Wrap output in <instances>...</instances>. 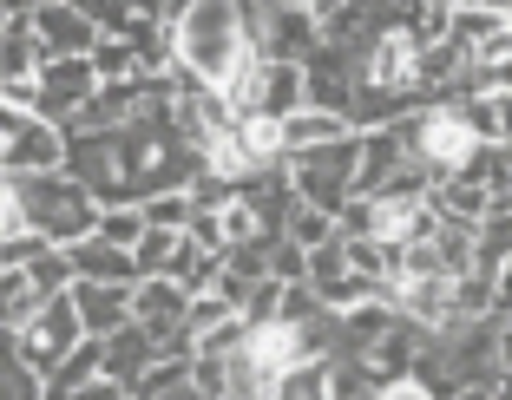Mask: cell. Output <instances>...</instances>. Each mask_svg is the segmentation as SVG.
<instances>
[{"label":"cell","instance_id":"6da1fadb","mask_svg":"<svg viewBox=\"0 0 512 400\" xmlns=\"http://www.w3.org/2000/svg\"><path fill=\"white\" fill-rule=\"evenodd\" d=\"M171 66L191 73L197 86H224L243 60H250V7L243 0H191L171 20Z\"/></svg>","mask_w":512,"mask_h":400},{"label":"cell","instance_id":"7a4b0ae2","mask_svg":"<svg viewBox=\"0 0 512 400\" xmlns=\"http://www.w3.org/2000/svg\"><path fill=\"white\" fill-rule=\"evenodd\" d=\"M7 184H14V197H20V223H27L40 243L73 250L79 237H92L99 204H92V191L73 171H20V178H7Z\"/></svg>","mask_w":512,"mask_h":400},{"label":"cell","instance_id":"3957f363","mask_svg":"<svg viewBox=\"0 0 512 400\" xmlns=\"http://www.w3.org/2000/svg\"><path fill=\"white\" fill-rule=\"evenodd\" d=\"M401 125H407V145H414V158H421V171L434 184L453 178V171H467L486 151L467 99H427V105H414V112H401Z\"/></svg>","mask_w":512,"mask_h":400},{"label":"cell","instance_id":"277c9868","mask_svg":"<svg viewBox=\"0 0 512 400\" xmlns=\"http://www.w3.org/2000/svg\"><path fill=\"white\" fill-rule=\"evenodd\" d=\"M355 145H362V132H348L335 138V145H309V151H289L283 158V178L289 191L302 197V204H316V210H342L348 197H355Z\"/></svg>","mask_w":512,"mask_h":400},{"label":"cell","instance_id":"5b68a950","mask_svg":"<svg viewBox=\"0 0 512 400\" xmlns=\"http://www.w3.org/2000/svg\"><path fill=\"white\" fill-rule=\"evenodd\" d=\"M79 341H86V328H79V309H73V296H46L40 309L27 315V322L14 328V355H20V368L33 374V381H40L46 368H60L66 355H73Z\"/></svg>","mask_w":512,"mask_h":400},{"label":"cell","instance_id":"8992f818","mask_svg":"<svg viewBox=\"0 0 512 400\" xmlns=\"http://www.w3.org/2000/svg\"><path fill=\"white\" fill-rule=\"evenodd\" d=\"M33 112L53 125H66L79 112V105L99 92V73H92V60H40V73H33Z\"/></svg>","mask_w":512,"mask_h":400},{"label":"cell","instance_id":"52a82bcc","mask_svg":"<svg viewBox=\"0 0 512 400\" xmlns=\"http://www.w3.org/2000/svg\"><path fill=\"white\" fill-rule=\"evenodd\" d=\"M27 27H33V40H40L46 60H86L92 40H99V27H92L79 7H66V0H40V7H27Z\"/></svg>","mask_w":512,"mask_h":400},{"label":"cell","instance_id":"ba28073f","mask_svg":"<svg viewBox=\"0 0 512 400\" xmlns=\"http://www.w3.org/2000/svg\"><path fill=\"white\" fill-rule=\"evenodd\" d=\"M66 296H73L86 335H112V328L132 322V282H86V276H73Z\"/></svg>","mask_w":512,"mask_h":400},{"label":"cell","instance_id":"9c48e42d","mask_svg":"<svg viewBox=\"0 0 512 400\" xmlns=\"http://www.w3.org/2000/svg\"><path fill=\"white\" fill-rule=\"evenodd\" d=\"M184 309H191V289L171 276H138L132 282V322L145 335H165V328H184Z\"/></svg>","mask_w":512,"mask_h":400},{"label":"cell","instance_id":"30bf717a","mask_svg":"<svg viewBox=\"0 0 512 400\" xmlns=\"http://www.w3.org/2000/svg\"><path fill=\"white\" fill-rule=\"evenodd\" d=\"M302 105H309V92H302V60H256V105L250 112L289 119Z\"/></svg>","mask_w":512,"mask_h":400},{"label":"cell","instance_id":"8fae6325","mask_svg":"<svg viewBox=\"0 0 512 400\" xmlns=\"http://www.w3.org/2000/svg\"><path fill=\"white\" fill-rule=\"evenodd\" d=\"M99 355H106V381H119L125 394H132V381L158 361V348H151V335L138 322H125V328H112V335H99Z\"/></svg>","mask_w":512,"mask_h":400},{"label":"cell","instance_id":"7c38bea8","mask_svg":"<svg viewBox=\"0 0 512 400\" xmlns=\"http://www.w3.org/2000/svg\"><path fill=\"white\" fill-rule=\"evenodd\" d=\"M66 256H73V276H86V282H138L132 250H119V243H106V237H79Z\"/></svg>","mask_w":512,"mask_h":400},{"label":"cell","instance_id":"4fadbf2b","mask_svg":"<svg viewBox=\"0 0 512 400\" xmlns=\"http://www.w3.org/2000/svg\"><path fill=\"white\" fill-rule=\"evenodd\" d=\"M348 132H355L348 112L302 105V112H289V119H283V158H289V151H309V145H335V138H348Z\"/></svg>","mask_w":512,"mask_h":400},{"label":"cell","instance_id":"5bb4252c","mask_svg":"<svg viewBox=\"0 0 512 400\" xmlns=\"http://www.w3.org/2000/svg\"><path fill=\"white\" fill-rule=\"evenodd\" d=\"M86 60H92V73H99V86H119V79L151 73V66H145V53H138V46L125 40V33H99Z\"/></svg>","mask_w":512,"mask_h":400},{"label":"cell","instance_id":"9a60e30c","mask_svg":"<svg viewBox=\"0 0 512 400\" xmlns=\"http://www.w3.org/2000/svg\"><path fill=\"white\" fill-rule=\"evenodd\" d=\"M40 40H33L27 14H7V27H0V79H33L40 73Z\"/></svg>","mask_w":512,"mask_h":400},{"label":"cell","instance_id":"2e32d148","mask_svg":"<svg viewBox=\"0 0 512 400\" xmlns=\"http://www.w3.org/2000/svg\"><path fill=\"white\" fill-rule=\"evenodd\" d=\"M506 263H512V217L506 210H486V217L473 223V269H480V276H499Z\"/></svg>","mask_w":512,"mask_h":400},{"label":"cell","instance_id":"e0dca14e","mask_svg":"<svg viewBox=\"0 0 512 400\" xmlns=\"http://www.w3.org/2000/svg\"><path fill=\"white\" fill-rule=\"evenodd\" d=\"M40 282L27 276V269H0V328H7V335H14L20 322H27L33 309H40Z\"/></svg>","mask_w":512,"mask_h":400},{"label":"cell","instance_id":"ac0fdd59","mask_svg":"<svg viewBox=\"0 0 512 400\" xmlns=\"http://www.w3.org/2000/svg\"><path fill=\"white\" fill-rule=\"evenodd\" d=\"M283 237H289V243H302V250H316V243H329V237H335V217L296 197V204L283 210Z\"/></svg>","mask_w":512,"mask_h":400},{"label":"cell","instance_id":"d6986e66","mask_svg":"<svg viewBox=\"0 0 512 400\" xmlns=\"http://www.w3.org/2000/svg\"><path fill=\"white\" fill-rule=\"evenodd\" d=\"M92 237L132 250V243L145 237V210H138V204H106V210H99V223H92Z\"/></svg>","mask_w":512,"mask_h":400},{"label":"cell","instance_id":"ffe728a7","mask_svg":"<svg viewBox=\"0 0 512 400\" xmlns=\"http://www.w3.org/2000/svg\"><path fill=\"white\" fill-rule=\"evenodd\" d=\"M138 210H145L151 230H184L191 223V191H151V197H138Z\"/></svg>","mask_w":512,"mask_h":400},{"label":"cell","instance_id":"44dd1931","mask_svg":"<svg viewBox=\"0 0 512 400\" xmlns=\"http://www.w3.org/2000/svg\"><path fill=\"white\" fill-rule=\"evenodd\" d=\"M178 237H184V230H151V223H145V237L132 243L138 276H165V263H171V250H178Z\"/></svg>","mask_w":512,"mask_h":400},{"label":"cell","instance_id":"7402d4cb","mask_svg":"<svg viewBox=\"0 0 512 400\" xmlns=\"http://www.w3.org/2000/svg\"><path fill=\"white\" fill-rule=\"evenodd\" d=\"M27 276L40 282V296H60V289H73V256L46 243V250H40V256L27 263Z\"/></svg>","mask_w":512,"mask_h":400},{"label":"cell","instance_id":"603a6c76","mask_svg":"<svg viewBox=\"0 0 512 400\" xmlns=\"http://www.w3.org/2000/svg\"><path fill=\"white\" fill-rule=\"evenodd\" d=\"M230 315H237V309H230V302L217 296V289H197L191 309H184V328H191V341H197V335H211L217 322H230Z\"/></svg>","mask_w":512,"mask_h":400},{"label":"cell","instance_id":"cb8c5ba5","mask_svg":"<svg viewBox=\"0 0 512 400\" xmlns=\"http://www.w3.org/2000/svg\"><path fill=\"white\" fill-rule=\"evenodd\" d=\"M270 282H309V250L289 237H270Z\"/></svg>","mask_w":512,"mask_h":400},{"label":"cell","instance_id":"d4e9b609","mask_svg":"<svg viewBox=\"0 0 512 400\" xmlns=\"http://www.w3.org/2000/svg\"><path fill=\"white\" fill-rule=\"evenodd\" d=\"M66 7H79V14H86V20H92L99 33H119L125 20H132V14L119 7V0H66Z\"/></svg>","mask_w":512,"mask_h":400},{"label":"cell","instance_id":"484cf974","mask_svg":"<svg viewBox=\"0 0 512 400\" xmlns=\"http://www.w3.org/2000/svg\"><path fill=\"white\" fill-rule=\"evenodd\" d=\"M375 400H434V394H427V381H414V374H394V381L375 387Z\"/></svg>","mask_w":512,"mask_h":400},{"label":"cell","instance_id":"4316f807","mask_svg":"<svg viewBox=\"0 0 512 400\" xmlns=\"http://www.w3.org/2000/svg\"><path fill=\"white\" fill-rule=\"evenodd\" d=\"M14 230H27V223H20V197H14V184H7V171H0V237H14Z\"/></svg>","mask_w":512,"mask_h":400},{"label":"cell","instance_id":"83f0119b","mask_svg":"<svg viewBox=\"0 0 512 400\" xmlns=\"http://www.w3.org/2000/svg\"><path fill=\"white\" fill-rule=\"evenodd\" d=\"M151 400H204V394H197V381H191V368H184V374H178V381H165V387H158V394H151Z\"/></svg>","mask_w":512,"mask_h":400},{"label":"cell","instance_id":"f1b7e54d","mask_svg":"<svg viewBox=\"0 0 512 400\" xmlns=\"http://www.w3.org/2000/svg\"><path fill=\"white\" fill-rule=\"evenodd\" d=\"M453 14H499V20H512V0H453Z\"/></svg>","mask_w":512,"mask_h":400},{"label":"cell","instance_id":"f546056e","mask_svg":"<svg viewBox=\"0 0 512 400\" xmlns=\"http://www.w3.org/2000/svg\"><path fill=\"white\" fill-rule=\"evenodd\" d=\"M493 355H499V368H512V315H499V335H493Z\"/></svg>","mask_w":512,"mask_h":400},{"label":"cell","instance_id":"4dcf8cb0","mask_svg":"<svg viewBox=\"0 0 512 400\" xmlns=\"http://www.w3.org/2000/svg\"><path fill=\"white\" fill-rule=\"evenodd\" d=\"M486 394H493V400H512V368H493V381H486Z\"/></svg>","mask_w":512,"mask_h":400},{"label":"cell","instance_id":"1f68e13d","mask_svg":"<svg viewBox=\"0 0 512 400\" xmlns=\"http://www.w3.org/2000/svg\"><path fill=\"white\" fill-rule=\"evenodd\" d=\"M493 210H506V217H512V184H506V191H499V197H493Z\"/></svg>","mask_w":512,"mask_h":400},{"label":"cell","instance_id":"d6a6232c","mask_svg":"<svg viewBox=\"0 0 512 400\" xmlns=\"http://www.w3.org/2000/svg\"><path fill=\"white\" fill-rule=\"evenodd\" d=\"M119 7L125 14H151V0H119Z\"/></svg>","mask_w":512,"mask_h":400},{"label":"cell","instance_id":"836d02e7","mask_svg":"<svg viewBox=\"0 0 512 400\" xmlns=\"http://www.w3.org/2000/svg\"><path fill=\"white\" fill-rule=\"evenodd\" d=\"M0 164H7V145H0Z\"/></svg>","mask_w":512,"mask_h":400},{"label":"cell","instance_id":"e575fe53","mask_svg":"<svg viewBox=\"0 0 512 400\" xmlns=\"http://www.w3.org/2000/svg\"><path fill=\"white\" fill-rule=\"evenodd\" d=\"M302 7H309V0H302Z\"/></svg>","mask_w":512,"mask_h":400}]
</instances>
